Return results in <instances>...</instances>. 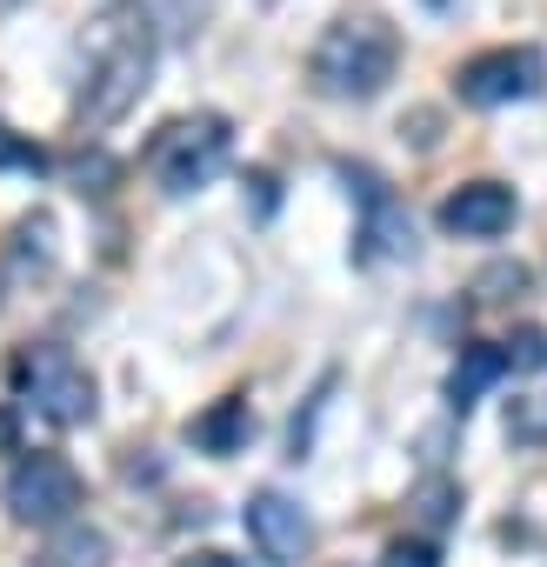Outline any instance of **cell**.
Masks as SVG:
<instances>
[{"label": "cell", "mask_w": 547, "mask_h": 567, "mask_svg": "<svg viewBox=\"0 0 547 567\" xmlns=\"http://www.w3.org/2000/svg\"><path fill=\"white\" fill-rule=\"evenodd\" d=\"M407 507H414V520H421L427 534H441V527L461 514V487H454V481H427V487H414Z\"/></svg>", "instance_id": "14"}, {"label": "cell", "mask_w": 547, "mask_h": 567, "mask_svg": "<svg viewBox=\"0 0 547 567\" xmlns=\"http://www.w3.org/2000/svg\"><path fill=\"white\" fill-rule=\"evenodd\" d=\"M107 534L101 527H87V520H68V527H54V540L34 554V567H107Z\"/></svg>", "instance_id": "13"}, {"label": "cell", "mask_w": 547, "mask_h": 567, "mask_svg": "<svg viewBox=\"0 0 547 567\" xmlns=\"http://www.w3.org/2000/svg\"><path fill=\"white\" fill-rule=\"evenodd\" d=\"M0 454H21V421H14V408H0Z\"/></svg>", "instance_id": "20"}, {"label": "cell", "mask_w": 547, "mask_h": 567, "mask_svg": "<svg viewBox=\"0 0 547 567\" xmlns=\"http://www.w3.org/2000/svg\"><path fill=\"white\" fill-rule=\"evenodd\" d=\"M180 567H247V560H234V554H220V547H200V554H187Z\"/></svg>", "instance_id": "21"}, {"label": "cell", "mask_w": 547, "mask_h": 567, "mask_svg": "<svg viewBox=\"0 0 547 567\" xmlns=\"http://www.w3.org/2000/svg\"><path fill=\"white\" fill-rule=\"evenodd\" d=\"M514 214H520V200H514V187H500V181H467V187H454V194L441 200V227H447L454 240H500V234L514 227Z\"/></svg>", "instance_id": "9"}, {"label": "cell", "mask_w": 547, "mask_h": 567, "mask_svg": "<svg viewBox=\"0 0 547 567\" xmlns=\"http://www.w3.org/2000/svg\"><path fill=\"white\" fill-rule=\"evenodd\" d=\"M394 68H401V34L388 21H374V14L334 21L308 54V74H314V87L328 101H374L394 81Z\"/></svg>", "instance_id": "2"}, {"label": "cell", "mask_w": 547, "mask_h": 567, "mask_svg": "<svg viewBox=\"0 0 547 567\" xmlns=\"http://www.w3.org/2000/svg\"><path fill=\"white\" fill-rule=\"evenodd\" d=\"M14 388H21V401L34 408V414H48L54 427H87L94 421V374L68 354V348H54V341H34V348H21L14 354Z\"/></svg>", "instance_id": "4"}, {"label": "cell", "mask_w": 547, "mask_h": 567, "mask_svg": "<svg viewBox=\"0 0 547 567\" xmlns=\"http://www.w3.org/2000/svg\"><path fill=\"white\" fill-rule=\"evenodd\" d=\"M0 167H14V174H48V147L14 134L8 121H0Z\"/></svg>", "instance_id": "17"}, {"label": "cell", "mask_w": 547, "mask_h": 567, "mask_svg": "<svg viewBox=\"0 0 547 567\" xmlns=\"http://www.w3.org/2000/svg\"><path fill=\"white\" fill-rule=\"evenodd\" d=\"M240 520H247V540L260 547L267 567H295V560L314 547V520H308V507H301L295 494H281V487H260V494L240 507Z\"/></svg>", "instance_id": "8"}, {"label": "cell", "mask_w": 547, "mask_h": 567, "mask_svg": "<svg viewBox=\"0 0 547 567\" xmlns=\"http://www.w3.org/2000/svg\"><path fill=\"white\" fill-rule=\"evenodd\" d=\"M547 87V54L540 48H494V54H474L461 74H454V94L467 107H507V101H534Z\"/></svg>", "instance_id": "6"}, {"label": "cell", "mask_w": 547, "mask_h": 567, "mask_svg": "<svg viewBox=\"0 0 547 567\" xmlns=\"http://www.w3.org/2000/svg\"><path fill=\"white\" fill-rule=\"evenodd\" d=\"M500 374H507V354H500V348H487V341L461 348V361L447 368V408H454V414H467V408L500 381Z\"/></svg>", "instance_id": "11"}, {"label": "cell", "mask_w": 547, "mask_h": 567, "mask_svg": "<svg viewBox=\"0 0 547 567\" xmlns=\"http://www.w3.org/2000/svg\"><path fill=\"white\" fill-rule=\"evenodd\" d=\"M54 267V214H21L14 234H8V274L34 280Z\"/></svg>", "instance_id": "12"}, {"label": "cell", "mask_w": 547, "mask_h": 567, "mask_svg": "<svg viewBox=\"0 0 547 567\" xmlns=\"http://www.w3.org/2000/svg\"><path fill=\"white\" fill-rule=\"evenodd\" d=\"M348 174V187L361 194V240H354V260H401V254H414V214L388 194V181L374 174V167H341Z\"/></svg>", "instance_id": "7"}, {"label": "cell", "mask_w": 547, "mask_h": 567, "mask_svg": "<svg viewBox=\"0 0 547 567\" xmlns=\"http://www.w3.org/2000/svg\"><path fill=\"white\" fill-rule=\"evenodd\" d=\"M500 288H514V295L527 288V267H520V260H514V267L500 260V267H487V274H481V301H507Z\"/></svg>", "instance_id": "19"}, {"label": "cell", "mask_w": 547, "mask_h": 567, "mask_svg": "<svg viewBox=\"0 0 547 567\" xmlns=\"http://www.w3.org/2000/svg\"><path fill=\"white\" fill-rule=\"evenodd\" d=\"M381 567H441V547L427 534H401V540H388Z\"/></svg>", "instance_id": "18"}, {"label": "cell", "mask_w": 547, "mask_h": 567, "mask_svg": "<svg viewBox=\"0 0 547 567\" xmlns=\"http://www.w3.org/2000/svg\"><path fill=\"white\" fill-rule=\"evenodd\" d=\"M0 501H8V514L21 527H68L74 507L87 501V481L61 454H21L14 474H8V487H0Z\"/></svg>", "instance_id": "5"}, {"label": "cell", "mask_w": 547, "mask_h": 567, "mask_svg": "<svg viewBox=\"0 0 547 567\" xmlns=\"http://www.w3.org/2000/svg\"><path fill=\"white\" fill-rule=\"evenodd\" d=\"M247 187H254V207L274 214V174H247Z\"/></svg>", "instance_id": "22"}, {"label": "cell", "mask_w": 547, "mask_h": 567, "mask_svg": "<svg viewBox=\"0 0 547 567\" xmlns=\"http://www.w3.org/2000/svg\"><path fill=\"white\" fill-rule=\"evenodd\" d=\"M187 441H194L200 454H214V461L240 454V447L254 441V408H247V394H220L214 408H200V414L187 421Z\"/></svg>", "instance_id": "10"}, {"label": "cell", "mask_w": 547, "mask_h": 567, "mask_svg": "<svg viewBox=\"0 0 547 567\" xmlns=\"http://www.w3.org/2000/svg\"><path fill=\"white\" fill-rule=\"evenodd\" d=\"M500 354H507V374H547V328H514Z\"/></svg>", "instance_id": "16"}, {"label": "cell", "mask_w": 547, "mask_h": 567, "mask_svg": "<svg viewBox=\"0 0 547 567\" xmlns=\"http://www.w3.org/2000/svg\"><path fill=\"white\" fill-rule=\"evenodd\" d=\"M227 154H234V121L227 114H187V121L154 134L147 174H154L161 194H200L227 167Z\"/></svg>", "instance_id": "3"}, {"label": "cell", "mask_w": 547, "mask_h": 567, "mask_svg": "<svg viewBox=\"0 0 547 567\" xmlns=\"http://www.w3.org/2000/svg\"><path fill=\"white\" fill-rule=\"evenodd\" d=\"M154 81V28L147 14L134 8H107L87 34V68H81V87H74V121L87 134L114 127Z\"/></svg>", "instance_id": "1"}, {"label": "cell", "mask_w": 547, "mask_h": 567, "mask_svg": "<svg viewBox=\"0 0 547 567\" xmlns=\"http://www.w3.org/2000/svg\"><path fill=\"white\" fill-rule=\"evenodd\" d=\"M507 441L514 447H547V394L507 401Z\"/></svg>", "instance_id": "15"}]
</instances>
